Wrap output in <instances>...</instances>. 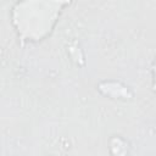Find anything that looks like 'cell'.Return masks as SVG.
<instances>
[{
  "instance_id": "obj_1",
  "label": "cell",
  "mask_w": 156,
  "mask_h": 156,
  "mask_svg": "<svg viewBox=\"0 0 156 156\" xmlns=\"http://www.w3.org/2000/svg\"><path fill=\"white\" fill-rule=\"evenodd\" d=\"M67 1H22L12 7V24L22 41H39L46 38Z\"/></svg>"
}]
</instances>
